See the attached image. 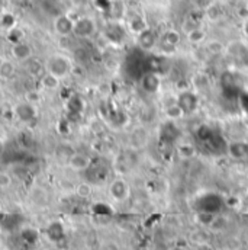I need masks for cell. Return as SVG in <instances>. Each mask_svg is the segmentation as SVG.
Instances as JSON below:
<instances>
[{"mask_svg":"<svg viewBox=\"0 0 248 250\" xmlns=\"http://www.w3.org/2000/svg\"><path fill=\"white\" fill-rule=\"evenodd\" d=\"M128 25H129V29H131L134 34H136V35H139L141 32H144V31L147 29L145 21H144L141 16H138V15L132 16V18L129 19Z\"/></svg>","mask_w":248,"mask_h":250,"instance_id":"13","label":"cell"},{"mask_svg":"<svg viewBox=\"0 0 248 250\" xmlns=\"http://www.w3.org/2000/svg\"><path fill=\"white\" fill-rule=\"evenodd\" d=\"M92 193V188L89 184H80L77 187V195L81 196V198H87L89 195Z\"/></svg>","mask_w":248,"mask_h":250,"instance_id":"19","label":"cell"},{"mask_svg":"<svg viewBox=\"0 0 248 250\" xmlns=\"http://www.w3.org/2000/svg\"><path fill=\"white\" fill-rule=\"evenodd\" d=\"M206 13H208V16L212 19V21H218L221 16H222V10H221V7L218 6V4H210L208 9H206Z\"/></svg>","mask_w":248,"mask_h":250,"instance_id":"17","label":"cell"},{"mask_svg":"<svg viewBox=\"0 0 248 250\" xmlns=\"http://www.w3.org/2000/svg\"><path fill=\"white\" fill-rule=\"evenodd\" d=\"M12 185V178L6 172H0V189H6Z\"/></svg>","mask_w":248,"mask_h":250,"instance_id":"20","label":"cell"},{"mask_svg":"<svg viewBox=\"0 0 248 250\" xmlns=\"http://www.w3.org/2000/svg\"><path fill=\"white\" fill-rule=\"evenodd\" d=\"M13 112H15V117L18 118V121H20L22 124H29L37 118V108L29 101L18 104L15 106Z\"/></svg>","mask_w":248,"mask_h":250,"instance_id":"5","label":"cell"},{"mask_svg":"<svg viewBox=\"0 0 248 250\" xmlns=\"http://www.w3.org/2000/svg\"><path fill=\"white\" fill-rule=\"evenodd\" d=\"M111 195L116 199V201H124L125 198L128 196L129 193V188H128V184L122 181V179H115L112 184H111Z\"/></svg>","mask_w":248,"mask_h":250,"instance_id":"8","label":"cell"},{"mask_svg":"<svg viewBox=\"0 0 248 250\" xmlns=\"http://www.w3.org/2000/svg\"><path fill=\"white\" fill-rule=\"evenodd\" d=\"M97 25L96 21L90 16H80L78 19L74 21V29H73V35L76 38L80 40H87L92 38L96 34Z\"/></svg>","mask_w":248,"mask_h":250,"instance_id":"2","label":"cell"},{"mask_svg":"<svg viewBox=\"0 0 248 250\" xmlns=\"http://www.w3.org/2000/svg\"><path fill=\"white\" fill-rule=\"evenodd\" d=\"M205 37H206V34H205V31L199 26V28H196V29H193L191 32H189L187 34V40H189V42L190 44H194V45H199V44H202V41L205 40Z\"/></svg>","mask_w":248,"mask_h":250,"instance_id":"14","label":"cell"},{"mask_svg":"<svg viewBox=\"0 0 248 250\" xmlns=\"http://www.w3.org/2000/svg\"><path fill=\"white\" fill-rule=\"evenodd\" d=\"M67 163H68L70 169H73L76 172H84L90 167L92 159L86 153H73L67 159Z\"/></svg>","mask_w":248,"mask_h":250,"instance_id":"6","label":"cell"},{"mask_svg":"<svg viewBox=\"0 0 248 250\" xmlns=\"http://www.w3.org/2000/svg\"><path fill=\"white\" fill-rule=\"evenodd\" d=\"M161 44L176 48L180 44V34H179V31H176V29L166 31L164 35H163V38H161Z\"/></svg>","mask_w":248,"mask_h":250,"instance_id":"11","label":"cell"},{"mask_svg":"<svg viewBox=\"0 0 248 250\" xmlns=\"http://www.w3.org/2000/svg\"><path fill=\"white\" fill-rule=\"evenodd\" d=\"M229 154L235 159H243L248 154V144L246 143H241V141H237V143H232L229 146Z\"/></svg>","mask_w":248,"mask_h":250,"instance_id":"12","label":"cell"},{"mask_svg":"<svg viewBox=\"0 0 248 250\" xmlns=\"http://www.w3.org/2000/svg\"><path fill=\"white\" fill-rule=\"evenodd\" d=\"M196 28H199V22H196L194 19H186L185 22H183V25H182V31L185 32V34H189V32H191L193 29H196Z\"/></svg>","mask_w":248,"mask_h":250,"instance_id":"18","label":"cell"},{"mask_svg":"<svg viewBox=\"0 0 248 250\" xmlns=\"http://www.w3.org/2000/svg\"><path fill=\"white\" fill-rule=\"evenodd\" d=\"M34 54H35L34 47H32L29 42L23 41V40L16 41V42H12V45H10V56H12V59H13L15 62H29V60L34 57Z\"/></svg>","mask_w":248,"mask_h":250,"instance_id":"3","label":"cell"},{"mask_svg":"<svg viewBox=\"0 0 248 250\" xmlns=\"http://www.w3.org/2000/svg\"><path fill=\"white\" fill-rule=\"evenodd\" d=\"M183 109L180 108L179 104H170L166 106V115L172 120H177V118H182L183 117Z\"/></svg>","mask_w":248,"mask_h":250,"instance_id":"15","label":"cell"},{"mask_svg":"<svg viewBox=\"0 0 248 250\" xmlns=\"http://www.w3.org/2000/svg\"><path fill=\"white\" fill-rule=\"evenodd\" d=\"M73 70V62L71 59L62 53H57V54H51L47 60H45V71L57 76L58 79H64L67 77Z\"/></svg>","mask_w":248,"mask_h":250,"instance_id":"1","label":"cell"},{"mask_svg":"<svg viewBox=\"0 0 248 250\" xmlns=\"http://www.w3.org/2000/svg\"><path fill=\"white\" fill-rule=\"evenodd\" d=\"M206 51L212 56H218L224 51V44L219 41H210L206 44Z\"/></svg>","mask_w":248,"mask_h":250,"instance_id":"16","label":"cell"},{"mask_svg":"<svg viewBox=\"0 0 248 250\" xmlns=\"http://www.w3.org/2000/svg\"><path fill=\"white\" fill-rule=\"evenodd\" d=\"M138 44L144 50H153L155 47V35L150 29H145L138 35Z\"/></svg>","mask_w":248,"mask_h":250,"instance_id":"10","label":"cell"},{"mask_svg":"<svg viewBox=\"0 0 248 250\" xmlns=\"http://www.w3.org/2000/svg\"><path fill=\"white\" fill-rule=\"evenodd\" d=\"M39 83L42 86L44 90L47 92H56L60 89V84H61V79H58L57 76L48 73V71H44L39 77Z\"/></svg>","mask_w":248,"mask_h":250,"instance_id":"7","label":"cell"},{"mask_svg":"<svg viewBox=\"0 0 248 250\" xmlns=\"http://www.w3.org/2000/svg\"><path fill=\"white\" fill-rule=\"evenodd\" d=\"M16 64L15 60H9V59H4L0 62V80L3 82H9L12 80L15 76H16Z\"/></svg>","mask_w":248,"mask_h":250,"instance_id":"9","label":"cell"},{"mask_svg":"<svg viewBox=\"0 0 248 250\" xmlns=\"http://www.w3.org/2000/svg\"><path fill=\"white\" fill-rule=\"evenodd\" d=\"M4 148H6V146H4V141H3V140L0 138V156H1L3 153H4Z\"/></svg>","mask_w":248,"mask_h":250,"instance_id":"22","label":"cell"},{"mask_svg":"<svg viewBox=\"0 0 248 250\" xmlns=\"http://www.w3.org/2000/svg\"><path fill=\"white\" fill-rule=\"evenodd\" d=\"M53 28L56 35H58L60 38H68L70 35H73V29H74V19H71L68 15L61 13L58 16L54 18L53 22Z\"/></svg>","mask_w":248,"mask_h":250,"instance_id":"4","label":"cell"},{"mask_svg":"<svg viewBox=\"0 0 248 250\" xmlns=\"http://www.w3.org/2000/svg\"><path fill=\"white\" fill-rule=\"evenodd\" d=\"M196 3H197L199 7H202V9L206 10L210 4H213V0H196Z\"/></svg>","mask_w":248,"mask_h":250,"instance_id":"21","label":"cell"}]
</instances>
